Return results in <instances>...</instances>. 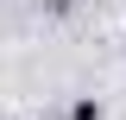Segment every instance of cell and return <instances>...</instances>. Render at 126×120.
Instances as JSON below:
<instances>
[{
    "label": "cell",
    "instance_id": "6da1fadb",
    "mask_svg": "<svg viewBox=\"0 0 126 120\" xmlns=\"http://www.w3.org/2000/svg\"><path fill=\"white\" fill-rule=\"evenodd\" d=\"M69 120H101V101H88V95H82V101L69 107Z\"/></svg>",
    "mask_w": 126,
    "mask_h": 120
}]
</instances>
